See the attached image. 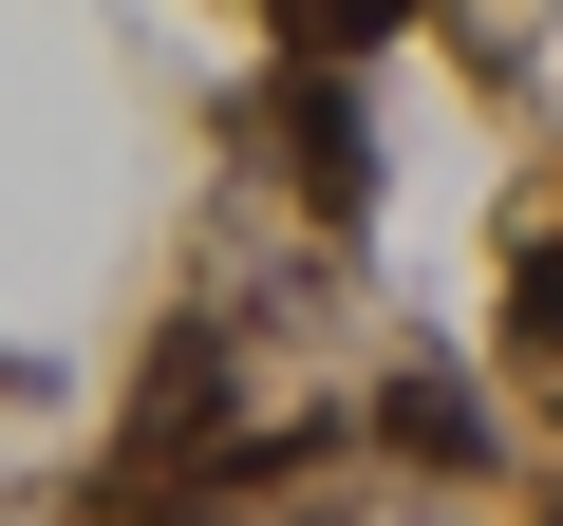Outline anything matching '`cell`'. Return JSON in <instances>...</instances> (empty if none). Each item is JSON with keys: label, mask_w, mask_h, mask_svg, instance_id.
<instances>
[{"label": "cell", "mask_w": 563, "mask_h": 526, "mask_svg": "<svg viewBox=\"0 0 563 526\" xmlns=\"http://www.w3.org/2000/svg\"><path fill=\"white\" fill-rule=\"evenodd\" d=\"M376 432H395L413 470H488V451H507V432H488V395H470V376H432V358H395V376H376Z\"/></svg>", "instance_id": "6da1fadb"}, {"label": "cell", "mask_w": 563, "mask_h": 526, "mask_svg": "<svg viewBox=\"0 0 563 526\" xmlns=\"http://www.w3.org/2000/svg\"><path fill=\"white\" fill-rule=\"evenodd\" d=\"M376 39H413V0H282V57L301 76H357Z\"/></svg>", "instance_id": "7a4b0ae2"}, {"label": "cell", "mask_w": 563, "mask_h": 526, "mask_svg": "<svg viewBox=\"0 0 563 526\" xmlns=\"http://www.w3.org/2000/svg\"><path fill=\"white\" fill-rule=\"evenodd\" d=\"M507 320L563 358V226H526V244H507Z\"/></svg>", "instance_id": "3957f363"}]
</instances>
